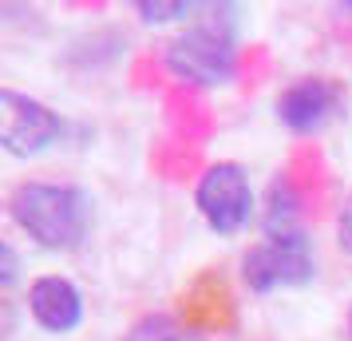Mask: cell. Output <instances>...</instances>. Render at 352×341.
<instances>
[{"instance_id":"6da1fadb","label":"cell","mask_w":352,"mask_h":341,"mask_svg":"<svg viewBox=\"0 0 352 341\" xmlns=\"http://www.w3.org/2000/svg\"><path fill=\"white\" fill-rule=\"evenodd\" d=\"M12 227L44 254H76L96 230V195L80 183L24 179L8 195Z\"/></svg>"},{"instance_id":"7a4b0ae2","label":"cell","mask_w":352,"mask_h":341,"mask_svg":"<svg viewBox=\"0 0 352 341\" xmlns=\"http://www.w3.org/2000/svg\"><path fill=\"white\" fill-rule=\"evenodd\" d=\"M238 4H198V17L162 44V68L186 87H226L238 76Z\"/></svg>"},{"instance_id":"3957f363","label":"cell","mask_w":352,"mask_h":341,"mask_svg":"<svg viewBox=\"0 0 352 341\" xmlns=\"http://www.w3.org/2000/svg\"><path fill=\"white\" fill-rule=\"evenodd\" d=\"M317 282V246L309 230L293 234H261L241 254V286L257 298L281 290H305Z\"/></svg>"},{"instance_id":"277c9868","label":"cell","mask_w":352,"mask_h":341,"mask_svg":"<svg viewBox=\"0 0 352 341\" xmlns=\"http://www.w3.org/2000/svg\"><path fill=\"white\" fill-rule=\"evenodd\" d=\"M194 211L218 238H238L257 223V191L250 171L238 159L206 163L194 179Z\"/></svg>"},{"instance_id":"5b68a950","label":"cell","mask_w":352,"mask_h":341,"mask_svg":"<svg viewBox=\"0 0 352 341\" xmlns=\"http://www.w3.org/2000/svg\"><path fill=\"white\" fill-rule=\"evenodd\" d=\"M64 139V119L44 99L0 87V151L12 159H40Z\"/></svg>"},{"instance_id":"8992f818","label":"cell","mask_w":352,"mask_h":341,"mask_svg":"<svg viewBox=\"0 0 352 341\" xmlns=\"http://www.w3.org/2000/svg\"><path fill=\"white\" fill-rule=\"evenodd\" d=\"M344 103H349V92H344L340 80H333V76H297L277 92L273 115L289 135H320L344 112Z\"/></svg>"},{"instance_id":"52a82bcc","label":"cell","mask_w":352,"mask_h":341,"mask_svg":"<svg viewBox=\"0 0 352 341\" xmlns=\"http://www.w3.org/2000/svg\"><path fill=\"white\" fill-rule=\"evenodd\" d=\"M28 318L48 338H72L87 318L83 290L67 274H40L28 282Z\"/></svg>"},{"instance_id":"ba28073f","label":"cell","mask_w":352,"mask_h":341,"mask_svg":"<svg viewBox=\"0 0 352 341\" xmlns=\"http://www.w3.org/2000/svg\"><path fill=\"white\" fill-rule=\"evenodd\" d=\"M257 230L261 234H293L305 230V198L289 175H273L257 203Z\"/></svg>"},{"instance_id":"9c48e42d","label":"cell","mask_w":352,"mask_h":341,"mask_svg":"<svg viewBox=\"0 0 352 341\" xmlns=\"http://www.w3.org/2000/svg\"><path fill=\"white\" fill-rule=\"evenodd\" d=\"M135 17L146 28H166V24H190L198 17L194 0H135Z\"/></svg>"},{"instance_id":"30bf717a","label":"cell","mask_w":352,"mask_h":341,"mask_svg":"<svg viewBox=\"0 0 352 341\" xmlns=\"http://www.w3.org/2000/svg\"><path fill=\"white\" fill-rule=\"evenodd\" d=\"M123 341H186V333H182V325H178L170 313H143V318L127 329Z\"/></svg>"},{"instance_id":"8fae6325","label":"cell","mask_w":352,"mask_h":341,"mask_svg":"<svg viewBox=\"0 0 352 341\" xmlns=\"http://www.w3.org/2000/svg\"><path fill=\"white\" fill-rule=\"evenodd\" d=\"M336 246H340V254L352 258V191H344L340 207H336Z\"/></svg>"},{"instance_id":"7c38bea8","label":"cell","mask_w":352,"mask_h":341,"mask_svg":"<svg viewBox=\"0 0 352 341\" xmlns=\"http://www.w3.org/2000/svg\"><path fill=\"white\" fill-rule=\"evenodd\" d=\"M20 270H24L20 250H16L12 242H4V238H0V290H4V286H16V282H20Z\"/></svg>"},{"instance_id":"4fadbf2b","label":"cell","mask_w":352,"mask_h":341,"mask_svg":"<svg viewBox=\"0 0 352 341\" xmlns=\"http://www.w3.org/2000/svg\"><path fill=\"white\" fill-rule=\"evenodd\" d=\"M344 329H349V341H352V302H349V313H344Z\"/></svg>"},{"instance_id":"5bb4252c","label":"cell","mask_w":352,"mask_h":341,"mask_svg":"<svg viewBox=\"0 0 352 341\" xmlns=\"http://www.w3.org/2000/svg\"><path fill=\"white\" fill-rule=\"evenodd\" d=\"M340 12H352V0H349V4H340Z\"/></svg>"}]
</instances>
